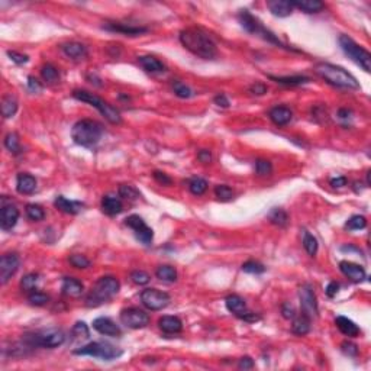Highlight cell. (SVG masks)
<instances>
[{
  "label": "cell",
  "mask_w": 371,
  "mask_h": 371,
  "mask_svg": "<svg viewBox=\"0 0 371 371\" xmlns=\"http://www.w3.org/2000/svg\"><path fill=\"white\" fill-rule=\"evenodd\" d=\"M103 126L93 119H81L74 124L71 129V138L77 145L92 148L102 139Z\"/></svg>",
  "instance_id": "277c9868"
},
{
  "label": "cell",
  "mask_w": 371,
  "mask_h": 371,
  "mask_svg": "<svg viewBox=\"0 0 371 371\" xmlns=\"http://www.w3.org/2000/svg\"><path fill=\"white\" fill-rule=\"evenodd\" d=\"M74 355H89V357H95L99 360H103V361H112L119 358L124 351L116 348L115 345L109 343H90L87 345H83L81 348H77L73 351Z\"/></svg>",
  "instance_id": "ba28073f"
},
{
  "label": "cell",
  "mask_w": 371,
  "mask_h": 371,
  "mask_svg": "<svg viewBox=\"0 0 371 371\" xmlns=\"http://www.w3.org/2000/svg\"><path fill=\"white\" fill-rule=\"evenodd\" d=\"M155 276H157V278H160L161 281H165V283H174V281L177 280V271H176V268L172 266H161L157 268Z\"/></svg>",
  "instance_id": "e575fe53"
},
{
  "label": "cell",
  "mask_w": 371,
  "mask_h": 371,
  "mask_svg": "<svg viewBox=\"0 0 371 371\" xmlns=\"http://www.w3.org/2000/svg\"><path fill=\"white\" fill-rule=\"evenodd\" d=\"M339 270L343 273L344 276L348 277L351 281L354 283H361L365 280V270L362 268L361 266L355 264V263H351V261H341L339 263Z\"/></svg>",
  "instance_id": "e0dca14e"
},
{
  "label": "cell",
  "mask_w": 371,
  "mask_h": 371,
  "mask_svg": "<svg viewBox=\"0 0 371 371\" xmlns=\"http://www.w3.org/2000/svg\"><path fill=\"white\" fill-rule=\"evenodd\" d=\"M268 220H270L271 223L277 225V226L284 228L286 225L289 223V215H287L286 210L274 208V209H271V212L268 213Z\"/></svg>",
  "instance_id": "d590c367"
},
{
  "label": "cell",
  "mask_w": 371,
  "mask_h": 371,
  "mask_svg": "<svg viewBox=\"0 0 371 371\" xmlns=\"http://www.w3.org/2000/svg\"><path fill=\"white\" fill-rule=\"evenodd\" d=\"M341 351L348 355V357H357L358 355V347L355 345L354 343H350V341H345V343L341 344Z\"/></svg>",
  "instance_id": "816d5d0a"
},
{
  "label": "cell",
  "mask_w": 371,
  "mask_h": 371,
  "mask_svg": "<svg viewBox=\"0 0 371 371\" xmlns=\"http://www.w3.org/2000/svg\"><path fill=\"white\" fill-rule=\"evenodd\" d=\"M299 299H300V306H302V313L307 315L310 319L319 316V309H318V302H316V295L310 284H303L299 290Z\"/></svg>",
  "instance_id": "4fadbf2b"
},
{
  "label": "cell",
  "mask_w": 371,
  "mask_h": 371,
  "mask_svg": "<svg viewBox=\"0 0 371 371\" xmlns=\"http://www.w3.org/2000/svg\"><path fill=\"white\" fill-rule=\"evenodd\" d=\"M61 49L67 57L73 60H83L87 57V48L80 42H66L61 45Z\"/></svg>",
  "instance_id": "484cf974"
},
{
  "label": "cell",
  "mask_w": 371,
  "mask_h": 371,
  "mask_svg": "<svg viewBox=\"0 0 371 371\" xmlns=\"http://www.w3.org/2000/svg\"><path fill=\"white\" fill-rule=\"evenodd\" d=\"M55 208L61 212H64L67 215H77L80 210L83 209V203L81 202H76V200H68L64 196H57V199L54 202Z\"/></svg>",
  "instance_id": "7402d4cb"
},
{
  "label": "cell",
  "mask_w": 371,
  "mask_h": 371,
  "mask_svg": "<svg viewBox=\"0 0 371 371\" xmlns=\"http://www.w3.org/2000/svg\"><path fill=\"white\" fill-rule=\"evenodd\" d=\"M292 332L297 336H305L310 332V318L307 315L302 313L300 316L296 315L293 318V325H292Z\"/></svg>",
  "instance_id": "f1b7e54d"
},
{
  "label": "cell",
  "mask_w": 371,
  "mask_h": 371,
  "mask_svg": "<svg viewBox=\"0 0 371 371\" xmlns=\"http://www.w3.org/2000/svg\"><path fill=\"white\" fill-rule=\"evenodd\" d=\"M238 19H239V23L242 25V28L247 31L248 34H252V35H261L263 38L268 41V42H273V44H276L278 47H283V44L277 39V37L273 34V32H270L268 29H266L261 23H260V20L257 18H254L248 10H241L238 15Z\"/></svg>",
  "instance_id": "9c48e42d"
},
{
  "label": "cell",
  "mask_w": 371,
  "mask_h": 371,
  "mask_svg": "<svg viewBox=\"0 0 371 371\" xmlns=\"http://www.w3.org/2000/svg\"><path fill=\"white\" fill-rule=\"evenodd\" d=\"M215 194L220 202H229L234 197V191L226 184H219L215 187Z\"/></svg>",
  "instance_id": "7dc6e473"
},
{
  "label": "cell",
  "mask_w": 371,
  "mask_h": 371,
  "mask_svg": "<svg viewBox=\"0 0 371 371\" xmlns=\"http://www.w3.org/2000/svg\"><path fill=\"white\" fill-rule=\"evenodd\" d=\"M102 210L105 212L106 215H109V216H116V215H119L122 210H124V203H122V200L119 199V197H115V196H110V194H107V196H103V199H102Z\"/></svg>",
  "instance_id": "603a6c76"
},
{
  "label": "cell",
  "mask_w": 371,
  "mask_h": 371,
  "mask_svg": "<svg viewBox=\"0 0 371 371\" xmlns=\"http://www.w3.org/2000/svg\"><path fill=\"white\" fill-rule=\"evenodd\" d=\"M225 305H226V309H228L231 313H234L235 316H238V318H241L242 315L247 312V303L238 295H229L225 299Z\"/></svg>",
  "instance_id": "cb8c5ba5"
},
{
  "label": "cell",
  "mask_w": 371,
  "mask_h": 371,
  "mask_svg": "<svg viewBox=\"0 0 371 371\" xmlns=\"http://www.w3.org/2000/svg\"><path fill=\"white\" fill-rule=\"evenodd\" d=\"M238 367L241 370H251V368H254V360L251 357H242L239 360Z\"/></svg>",
  "instance_id": "91938a15"
},
{
  "label": "cell",
  "mask_w": 371,
  "mask_h": 371,
  "mask_svg": "<svg viewBox=\"0 0 371 371\" xmlns=\"http://www.w3.org/2000/svg\"><path fill=\"white\" fill-rule=\"evenodd\" d=\"M28 89L32 92V93H39L42 90V84L39 83L38 80L35 77L29 76L28 77Z\"/></svg>",
  "instance_id": "680465c9"
},
{
  "label": "cell",
  "mask_w": 371,
  "mask_h": 371,
  "mask_svg": "<svg viewBox=\"0 0 371 371\" xmlns=\"http://www.w3.org/2000/svg\"><path fill=\"white\" fill-rule=\"evenodd\" d=\"M73 97L77 99V100H80V102H84V103H89L90 106L96 107L109 124L119 125L122 122L121 112L112 105H109L102 97L93 95V93H90L87 90H74L73 92Z\"/></svg>",
  "instance_id": "8992f818"
},
{
  "label": "cell",
  "mask_w": 371,
  "mask_h": 371,
  "mask_svg": "<svg viewBox=\"0 0 371 371\" xmlns=\"http://www.w3.org/2000/svg\"><path fill=\"white\" fill-rule=\"evenodd\" d=\"M119 289H121V284L116 277H100L95 284L92 286V289L87 295L86 306L87 307H97L103 303H107L119 293Z\"/></svg>",
  "instance_id": "3957f363"
},
{
  "label": "cell",
  "mask_w": 371,
  "mask_h": 371,
  "mask_svg": "<svg viewBox=\"0 0 371 371\" xmlns=\"http://www.w3.org/2000/svg\"><path fill=\"white\" fill-rule=\"evenodd\" d=\"M22 343L29 348H57L66 343V333L57 328L38 329L25 333Z\"/></svg>",
  "instance_id": "5b68a950"
},
{
  "label": "cell",
  "mask_w": 371,
  "mask_h": 371,
  "mask_svg": "<svg viewBox=\"0 0 371 371\" xmlns=\"http://www.w3.org/2000/svg\"><path fill=\"white\" fill-rule=\"evenodd\" d=\"M313 70L318 76L324 78L331 86L339 87V89H351V90L360 89V83L357 81V78L343 67L333 66L329 63H318Z\"/></svg>",
  "instance_id": "7a4b0ae2"
},
{
  "label": "cell",
  "mask_w": 371,
  "mask_h": 371,
  "mask_svg": "<svg viewBox=\"0 0 371 371\" xmlns=\"http://www.w3.org/2000/svg\"><path fill=\"white\" fill-rule=\"evenodd\" d=\"M38 281H39V276L37 273H29V274H26V276L20 280V287H22V290H25V292H34L35 287H37V284H38Z\"/></svg>",
  "instance_id": "b9f144b4"
},
{
  "label": "cell",
  "mask_w": 371,
  "mask_h": 371,
  "mask_svg": "<svg viewBox=\"0 0 371 371\" xmlns=\"http://www.w3.org/2000/svg\"><path fill=\"white\" fill-rule=\"evenodd\" d=\"M365 226H367V219L361 215H354L345 223V228L348 231H358V229H364Z\"/></svg>",
  "instance_id": "7bdbcfd3"
},
{
  "label": "cell",
  "mask_w": 371,
  "mask_h": 371,
  "mask_svg": "<svg viewBox=\"0 0 371 371\" xmlns=\"http://www.w3.org/2000/svg\"><path fill=\"white\" fill-rule=\"evenodd\" d=\"M20 258L18 254L10 252V254H5L0 258V283L6 284L12 277L16 274V271L19 270Z\"/></svg>",
  "instance_id": "5bb4252c"
},
{
  "label": "cell",
  "mask_w": 371,
  "mask_h": 371,
  "mask_svg": "<svg viewBox=\"0 0 371 371\" xmlns=\"http://www.w3.org/2000/svg\"><path fill=\"white\" fill-rule=\"evenodd\" d=\"M180 42L187 51L203 60H215L218 55L216 44L203 29L194 26L183 29L180 32Z\"/></svg>",
  "instance_id": "6da1fadb"
},
{
  "label": "cell",
  "mask_w": 371,
  "mask_h": 371,
  "mask_svg": "<svg viewBox=\"0 0 371 371\" xmlns=\"http://www.w3.org/2000/svg\"><path fill=\"white\" fill-rule=\"evenodd\" d=\"M281 315H283V318L284 319H293L296 316V310L295 307L292 305H289V303H284V305L281 306Z\"/></svg>",
  "instance_id": "6f0895ef"
},
{
  "label": "cell",
  "mask_w": 371,
  "mask_h": 371,
  "mask_svg": "<svg viewBox=\"0 0 371 371\" xmlns=\"http://www.w3.org/2000/svg\"><path fill=\"white\" fill-rule=\"evenodd\" d=\"M273 172V165L271 162L267 160H257L255 161V173L258 176H268Z\"/></svg>",
  "instance_id": "f907efd6"
},
{
  "label": "cell",
  "mask_w": 371,
  "mask_h": 371,
  "mask_svg": "<svg viewBox=\"0 0 371 371\" xmlns=\"http://www.w3.org/2000/svg\"><path fill=\"white\" fill-rule=\"evenodd\" d=\"M267 8L277 18H287L293 12L292 2H287V0H270L267 3Z\"/></svg>",
  "instance_id": "ffe728a7"
},
{
  "label": "cell",
  "mask_w": 371,
  "mask_h": 371,
  "mask_svg": "<svg viewBox=\"0 0 371 371\" xmlns=\"http://www.w3.org/2000/svg\"><path fill=\"white\" fill-rule=\"evenodd\" d=\"M242 271H245L248 274H263L264 271H266V267L263 266L261 263H258V261H247V263H244L242 264Z\"/></svg>",
  "instance_id": "bcb514c9"
},
{
  "label": "cell",
  "mask_w": 371,
  "mask_h": 371,
  "mask_svg": "<svg viewBox=\"0 0 371 371\" xmlns=\"http://www.w3.org/2000/svg\"><path fill=\"white\" fill-rule=\"evenodd\" d=\"M26 216H28L31 220H34V222H39V220H42V219L45 218V212L44 209L39 206V205H35V203H29L26 205Z\"/></svg>",
  "instance_id": "ab89813d"
},
{
  "label": "cell",
  "mask_w": 371,
  "mask_h": 371,
  "mask_svg": "<svg viewBox=\"0 0 371 371\" xmlns=\"http://www.w3.org/2000/svg\"><path fill=\"white\" fill-rule=\"evenodd\" d=\"M61 290L63 293L67 296V297H73V299H77L80 296L83 295L84 292V286L80 280H77L74 277H66L63 280V286H61Z\"/></svg>",
  "instance_id": "ac0fdd59"
},
{
  "label": "cell",
  "mask_w": 371,
  "mask_h": 371,
  "mask_svg": "<svg viewBox=\"0 0 371 371\" xmlns=\"http://www.w3.org/2000/svg\"><path fill=\"white\" fill-rule=\"evenodd\" d=\"M268 116H270L271 122L277 125V126H286L287 124H290V121L293 118V113L286 106H276V107H273L268 112Z\"/></svg>",
  "instance_id": "d6986e66"
},
{
  "label": "cell",
  "mask_w": 371,
  "mask_h": 371,
  "mask_svg": "<svg viewBox=\"0 0 371 371\" xmlns=\"http://www.w3.org/2000/svg\"><path fill=\"white\" fill-rule=\"evenodd\" d=\"M5 147L6 150L10 151L12 154H19L22 151L20 148V141L19 136L16 132H9L6 136H5Z\"/></svg>",
  "instance_id": "8d00e7d4"
},
{
  "label": "cell",
  "mask_w": 371,
  "mask_h": 371,
  "mask_svg": "<svg viewBox=\"0 0 371 371\" xmlns=\"http://www.w3.org/2000/svg\"><path fill=\"white\" fill-rule=\"evenodd\" d=\"M16 190L20 194H32L37 190V179L26 173H20L16 177Z\"/></svg>",
  "instance_id": "44dd1931"
},
{
  "label": "cell",
  "mask_w": 371,
  "mask_h": 371,
  "mask_svg": "<svg viewBox=\"0 0 371 371\" xmlns=\"http://www.w3.org/2000/svg\"><path fill=\"white\" fill-rule=\"evenodd\" d=\"M335 325H336V328L341 331V333H344L345 336H358L360 335V328L355 325L354 321L351 319H348V318H345V316H338L336 319H335Z\"/></svg>",
  "instance_id": "4316f807"
},
{
  "label": "cell",
  "mask_w": 371,
  "mask_h": 371,
  "mask_svg": "<svg viewBox=\"0 0 371 371\" xmlns=\"http://www.w3.org/2000/svg\"><path fill=\"white\" fill-rule=\"evenodd\" d=\"M138 63L141 64L144 70L147 73H162L165 71V66L162 64L158 58L153 57V55H142V57L138 58Z\"/></svg>",
  "instance_id": "f546056e"
},
{
  "label": "cell",
  "mask_w": 371,
  "mask_h": 371,
  "mask_svg": "<svg viewBox=\"0 0 371 371\" xmlns=\"http://www.w3.org/2000/svg\"><path fill=\"white\" fill-rule=\"evenodd\" d=\"M103 28L107 29V31H112V32L129 35V37H138V35L145 34L148 31L147 28H141V26H126L124 23H106Z\"/></svg>",
  "instance_id": "83f0119b"
},
{
  "label": "cell",
  "mask_w": 371,
  "mask_h": 371,
  "mask_svg": "<svg viewBox=\"0 0 371 371\" xmlns=\"http://www.w3.org/2000/svg\"><path fill=\"white\" fill-rule=\"evenodd\" d=\"M93 329L97 331L99 333L102 335H106V336H121V328L118 325L115 324L113 321L110 318H105V316H100L93 321Z\"/></svg>",
  "instance_id": "2e32d148"
},
{
  "label": "cell",
  "mask_w": 371,
  "mask_h": 371,
  "mask_svg": "<svg viewBox=\"0 0 371 371\" xmlns=\"http://www.w3.org/2000/svg\"><path fill=\"white\" fill-rule=\"evenodd\" d=\"M215 105H218L219 107H229V99L225 95H218L215 99H213Z\"/></svg>",
  "instance_id": "94428289"
},
{
  "label": "cell",
  "mask_w": 371,
  "mask_h": 371,
  "mask_svg": "<svg viewBox=\"0 0 371 371\" xmlns=\"http://www.w3.org/2000/svg\"><path fill=\"white\" fill-rule=\"evenodd\" d=\"M28 302L29 305L32 306H45L49 302V297H48L45 293L42 292H31L28 296Z\"/></svg>",
  "instance_id": "f6af8a7d"
},
{
  "label": "cell",
  "mask_w": 371,
  "mask_h": 371,
  "mask_svg": "<svg viewBox=\"0 0 371 371\" xmlns=\"http://www.w3.org/2000/svg\"><path fill=\"white\" fill-rule=\"evenodd\" d=\"M0 109H2V115L3 118H12L15 116V113L18 112V100L16 97L12 95H6L3 99H2V105H0Z\"/></svg>",
  "instance_id": "1f68e13d"
},
{
  "label": "cell",
  "mask_w": 371,
  "mask_h": 371,
  "mask_svg": "<svg viewBox=\"0 0 371 371\" xmlns=\"http://www.w3.org/2000/svg\"><path fill=\"white\" fill-rule=\"evenodd\" d=\"M350 115H351V112H350L348 109H339V110H338V116H339V119H345V121H347V119H350V118H351Z\"/></svg>",
  "instance_id": "03108f58"
},
{
  "label": "cell",
  "mask_w": 371,
  "mask_h": 371,
  "mask_svg": "<svg viewBox=\"0 0 371 371\" xmlns=\"http://www.w3.org/2000/svg\"><path fill=\"white\" fill-rule=\"evenodd\" d=\"M158 326L164 333H179L183 329V322L177 316H162L158 321Z\"/></svg>",
  "instance_id": "d4e9b609"
},
{
  "label": "cell",
  "mask_w": 371,
  "mask_h": 371,
  "mask_svg": "<svg viewBox=\"0 0 371 371\" xmlns=\"http://www.w3.org/2000/svg\"><path fill=\"white\" fill-rule=\"evenodd\" d=\"M293 8L303 10L305 13H318L325 9V5L321 0H302V2H292Z\"/></svg>",
  "instance_id": "4dcf8cb0"
},
{
  "label": "cell",
  "mask_w": 371,
  "mask_h": 371,
  "mask_svg": "<svg viewBox=\"0 0 371 371\" xmlns=\"http://www.w3.org/2000/svg\"><path fill=\"white\" fill-rule=\"evenodd\" d=\"M73 335H76L77 338H89L90 332H89V328L84 322H77L73 328Z\"/></svg>",
  "instance_id": "f5cc1de1"
},
{
  "label": "cell",
  "mask_w": 371,
  "mask_h": 371,
  "mask_svg": "<svg viewBox=\"0 0 371 371\" xmlns=\"http://www.w3.org/2000/svg\"><path fill=\"white\" fill-rule=\"evenodd\" d=\"M249 93L255 96H263L267 93V86L264 83H254L252 86L249 87Z\"/></svg>",
  "instance_id": "9f6ffc18"
},
{
  "label": "cell",
  "mask_w": 371,
  "mask_h": 371,
  "mask_svg": "<svg viewBox=\"0 0 371 371\" xmlns=\"http://www.w3.org/2000/svg\"><path fill=\"white\" fill-rule=\"evenodd\" d=\"M125 225L132 229L133 232H135V237H136V239L141 244L147 245V247H150L153 244L154 231L145 223V220L141 216H138V215L128 216V218L125 219Z\"/></svg>",
  "instance_id": "8fae6325"
},
{
  "label": "cell",
  "mask_w": 371,
  "mask_h": 371,
  "mask_svg": "<svg viewBox=\"0 0 371 371\" xmlns=\"http://www.w3.org/2000/svg\"><path fill=\"white\" fill-rule=\"evenodd\" d=\"M173 90H174V95L180 99H190L194 96V92L191 90L190 87L181 81H174L173 83Z\"/></svg>",
  "instance_id": "60d3db41"
},
{
  "label": "cell",
  "mask_w": 371,
  "mask_h": 371,
  "mask_svg": "<svg viewBox=\"0 0 371 371\" xmlns=\"http://www.w3.org/2000/svg\"><path fill=\"white\" fill-rule=\"evenodd\" d=\"M153 177L155 179V180L158 181L160 184H162V186H170L173 183V180L165 174V173H162V172H154L153 174Z\"/></svg>",
  "instance_id": "11a10c76"
},
{
  "label": "cell",
  "mask_w": 371,
  "mask_h": 371,
  "mask_svg": "<svg viewBox=\"0 0 371 371\" xmlns=\"http://www.w3.org/2000/svg\"><path fill=\"white\" fill-rule=\"evenodd\" d=\"M121 322L131 329H141L150 324V315L139 307H126L121 312Z\"/></svg>",
  "instance_id": "7c38bea8"
},
{
  "label": "cell",
  "mask_w": 371,
  "mask_h": 371,
  "mask_svg": "<svg viewBox=\"0 0 371 371\" xmlns=\"http://www.w3.org/2000/svg\"><path fill=\"white\" fill-rule=\"evenodd\" d=\"M131 280H132L135 284L138 286H144V284H148L150 283V280H151V277L148 273H145L142 270H135L131 273Z\"/></svg>",
  "instance_id": "681fc988"
},
{
  "label": "cell",
  "mask_w": 371,
  "mask_h": 371,
  "mask_svg": "<svg viewBox=\"0 0 371 371\" xmlns=\"http://www.w3.org/2000/svg\"><path fill=\"white\" fill-rule=\"evenodd\" d=\"M8 55L10 57V60L13 61V63H16V64H26L28 63V55H25V54H20V52H16V51H8Z\"/></svg>",
  "instance_id": "db71d44e"
},
{
  "label": "cell",
  "mask_w": 371,
  "mask_h": 371,
  "mask_svg": "<svg viewBox=\"0 0 371 371\" xmlns=\"http://www.w3.org/2000/svg\"><path fill=\"white\" fill-rule=\"evenodd\" d=\"M19 219V210L15 205H3L0 210V226L3 231H10Z\"/></svg>",
  "instance_id": "9a60e30c"
},
{
  "label": "cell",
  "mask_w": 371,
  "mask_h": 371,
  "mask_svg": "<svg viewBox=\"0 0 371 371\" xmlns=\"http://www.w3.org/2000/svg\"><path fill=\"white\" fill-rule=\"evenodd\" d=\"M303 248L306 249V252L310 255V257H315L316 255V252H318V239L315 238L312 234H309L307 231H305V234H303Z\"/></svg>",
  "instance_id": "f35d334b"
},
{
  "label": "cell",
  "mask_w": 371,
  "mask_h": 371,
  "mask_svg": "<svg viewBox=\"0 0 371 371\" xmlns=\"http://www.w3.org/2000/svg\"><path fill=\"white\" fill-rule=\"evenodd\" d=\"M271 80H274L278 84H283V86H302L305 83H309L310 78L306 76H292V77H274L270 76Z\"/></svg>",
  "instance_id": "d6a6232c"
},
{
  "label": "cell",
  "mask_w": 371,
  "mask_h": 371,
  "mask_svg": "<svg viewBox=\"0 0 371 371\" xmlns=\"http://www.w3.org/2000/svg\"><path fill=\"white\" fill-rule=\"evenodd\" d=\"M119 196H121L122 199L126 200H138L141 197L139 191L136 190L133 186H129V184H122V186L119 187Z\"/></svg>",
  "instance_id": "ee69618b"
},
{
  "label": "cell",
  "mask_w": 371,
  "mask_h": 371,
  "mask_svg": "<svg viewBox=\"0 0 371 371\" xmlns=\"http://www.w3.org/2000/svg\"><path fill=\"white\" fill-rule=\"evenodd\" d=\"M329 183H331L332 187H344V186H347L348 180L345 177H336V179H331Z\"/></svg>",
  "instance_id": "e7e4bbea"
},
{
  "label": "cell",
  "mask_w": 371,
  "mask_h": 371,
  "mask_svg": "<svg viewBox=\"0 0 371 371\" xmlns=\"http://www.w3.org/2000/svg\"><path fill=\"white\" fill-rule=\"evenodd\" d=\"M189 190L194 194V196H202L208 190V181L200 177H193L189 181Z\"/></svg>",
  "instance_id": "74e56055"
},
{
  "label": "cell",
  "mask_w": 371,
  "mask_h": 371,
  "mask_svg": "<svg viewBox=\"0 0 371 371\" xmlns=\"http://www.w3.org/2000/svg\"><path fill=\"white\" fill-rule=\"evenodd\" d=\"M339 47L344 51V54L354 61L357 66H360L365 71L370 73L371 71V54L365 49V48L360 47L355 41L350 38L348 35H341L339 39Z\"/></svg>",
  "instance_id": "52a82bcc"
},
{
  "label": "cell",
  "mask_w": 371,
  "mask_h": 371,
  "mask_svg": "<svg viewBox=\"0 0 371 371\" xmlns=\"http://www.w3.org/2000/svg\"><path fill=\"white\" fill-rule=\"evenodd\" d=\"M170 296L158 289H145L141 293V302L148 310H162L170 305Z\"/></svg>",
  "instance_id": "30bf717a"
},
{
  "label": "cell",
  "mask_w": 371,
  "mask_h": 371,
  "mask_svg": "<svg viewBox=\"0 0 371 371\" xmlns=\"http://www.w3.org/2000/svg\"><path fill=\"white\" fill-rule=\"evenodd\" d=\"M68 261H70L71 266L76 267V268H80V270H84V268H89V267H90V260L84 257V255H80V254H73V255H70Z\"/></svg>",
  "instance_id": "c3c4849f"
},
{
  "label": "cell",
  "mask_w": 371,
  "mask_h": 371,
  "mask_svg": "<svg viewBox=\"0 0 371 371\" xmlns=\"http://www.w3.org/2000/svg\"><path fill=\"white\" fill-rule=\"evenodd\" d=\"M338 290H339V284L336 281H331L328 284V287H326V295L329 296V297H333V296H336Z\"/></svg>",
  "instance_id": "be15d7a7"
},
{
  "label": "cell",
  "mask_w": 371,
  "mask_h": 371,
  "mask_svg": "<svg viewBox=\"0 0 371 371\" xmlns=\"http://www.w3.org/2000/svg\"><path fill=\"white\" fill-rule=\"evenodd\" d=\"M41 76L44 78V81L48 84H55L60 81V73L58 68L52 64H45L41 68Z\"/></svg>",
  "instance_id": "836d02e7"
},
{
  "label": "cell",
  "mask_w": 371,
  "mask_h": 371,
  "mask_svg": "<svg viewBox=\"0 0 371 371\" xmlns=\"http://www.w3.org/2000/svg\"><path fill=\"white\" fill-rule=\"evenodd\" d=\"M197 160H199L200 162H203V164H209V162L212 161V154H210V151H208V150H202V151H199V154H197Z\"/></svg>",
  "instance_id": "6125c7cd"
}]
</instances>
